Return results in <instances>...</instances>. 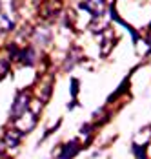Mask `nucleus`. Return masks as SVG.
<instances>
[{
  "mask_svg": "<svg viewBox=\"0 0 151 159\" xmlns=\"http://www.w3.org/2000/svg\"><path fill=\"white\" fill-rule=\"evenodd\" d=\"M78 7H82V9H86L88 13L95 16H102L104 15V9H106V0H84V2H80L78 4Z\"/></svg>",
  "mask_w": 151,
  "mask_h": 159,
  "instance_id": "nucleus-3",
  "label": "nucleus"
},
{
  "mask_svg": "<svg viewBox=\"0 0 151 159\" xmlns=\"http://www.w3.org/2000/svg\"><path fill=\"white\" fill-rule=\"evenodd\" d=\"M76 53H78V51H76V49H73V51H71V53L67 55V62H66V70H69V68H71V66H73V64L76 62V61H78V59H76Z\"/></svg>",
  "mask_w": 151,
  "mask_h": 159,
  "instance_id": "nucleus-12",
  "label": "nucleus"
},
{
  "mask_svg": "<svg viewBox=\"0 0 151 159\" xmlns=\"http://www.w3.org/2000/svg\"><path fill=\"white\" fill-rule=\"evenodd\" d=\"M31 92L29 90H22L20 93H16L15 101L11 104V111H9V117L11 121H16L20 115H24L26 111L29 110V104H31Z\"/></svg>",
  "mask_w": 151,
  "mask_h": 159,
  "instance_id": "nucleus-1",
  "label": "nucleus"
},
{
  "mask_svg": "<svg viewBox=\"0 0 151 159\" xmlns=\"http://www.w3.org/2000/svg\"><path fill=\"white\" fill-rule=\"evenodd\" d=\"M7 73H9V62L0 59V79H4Z\"/></svg>",
  "mask_w": 151,
  "mask_h": 159,
  "instance_id": "nucleus-11",
  "label": "nucleus"
},
{
  "mask_svg": "<svg viewBox=\"0 0 151 159\" xmlns=\"http://www.w3.org/2000/svg\"><path fill=\"white\" fill-rule=\"evenodd\" d=\"M18 62H22L24 66H33V64L37 62V49L28 46V48H24L20 51V61Z\"/></svg>",
  "mask_w": 151,
  "mask_h": 159,
  "instance_id": "nucleus-7",
  "label": "nucleus"
},
{
  "mask_svg": "<svg viewBox=\"0 0 151 159\" xmlns=\"http://www.w3.org/2000/svg\"><path fill=\"white\" fill-rule=\"evenodd\" d=\"M78 150H80V141L78 139H71L67 144H64L58 159H73L78 154Z\"/></svg>",
  "mask_w": 151,
  "mask_h": 159,
  "instance_id": "nucleus-5",
  "label": "nucleus"
},
{
  "mask_svg": "<svg viewBox=\"0 0 151 159\" xmlns=\"http://www.w3.org/2000/svg\"><path fill=\"white\" fill-rule=\"evenodd\" d=\"M106 28H109V24H107L102 16H97V20L91 22V31H95V33L106 31Z\"/></svg>",
  "mask_w": 151,
  "mask_h": 159,
  "instance_id": "nucleus-9",
  "label": "nucleus"
},
{
  "mask_svg": "<svg viewBox=\"0 0 151 159\" xmlns=\"http://www.w3.org/2000/svg\"><path fill=\"white\" fill-rule=\"evenodd\" d=\"M127 84H129V80L126 79V80H124V82L120 84V88H119V90H117V92H115V93H113L111 97H109L107 101H109V102H113V101H115V99H117V97H119V95L122 93V92H126V90H127Z\"/></svg>",
  "mask_w": 151,
  "mask_h": 159,
  "instance_id": "nucleus-10",
  "label": "nucleus"
},
{
  "mask_svg": "<svg viewBox=\"0 0 151 159\" xmlns=\"http://www.w3.org/2000/svg\"><path fill=\"white\" fill-rule=\"evenodd\" d=\"M148 46L151 48V26H149V31H148Z\"/></svg>",
  "mask_w": 151,
  "mask_h": 159,
  "instance_id": "nucleus-14",
  "label": "nucleus"
},
{
  "mask_svg": "<svg viewBox=\"0 0 151 159\" xmlns=\"http://www.w3.org/2000/svg\"><path fill=\"white\" fill-rule=\"evenodd\" d=\"M20 139H22V132L16 130V128H11V130H7L4 134V143L9 148H16L20 144Z\"/></svg>",
  "mask_w": 151,
  "mask_h": 159,
  "instance_id": "nucleus-6",
  "label": "nucleus"
},
{
  "mask_svg": "<svg viewBox=\"0 0 151 159\" xmlns=\"http://www.w3.org/2000/svg\"><path fill=\"white\" fill-rule=\"evenodd\" d=\"M37 123H38V115L33 113L31 110H28L24 115H20V117L15 121V128L20 130L22 134H28V132H31V130L35 128Z\"/></svg>",
  "mask_w": 151,
  "mask_h": 159,
  "instance_id": "nucleus-2",
  "label": "nucleus"
},
{
  "mask_svg": "<svg viewBox=\"0 0 151 159\" xmlns=\"http://www.w3.org/2000/svg\"><path fill=\"white\" fill-rule=\"evenodd\" d=\"M78 90H80V82H78V79H71V97H76V93H78Z\"/></svg>",
  "mask_w": 151,
  "mask_h": 159,
  "instance_id": "nucleus-13",
  "label": "nucleus"
},
{
  "mask_svg": "<svg viewBox=\"0 0 151 159\" xmlns=\"http://www.w3.org/2000/svg\"><path fill=\"white\" fill-rule=\"evenodd\" d=\"M13 30H15V24H13V20L6 15V13H2V11H0V35L11 33Z\"/></svg>",
  "mask_w": 151,
  "mask_h": 159,
  "instance_id": "nucleus-8",
  "label": "nucleus"
},
{
  "mask_svg": "<svg viewBox=\"0 0 151 159\" xmlns=\"http://www.w3.org/2000/svg\"><path fill=\"white\" fill-rule=\"evenodd\" d=\"M33 40L40 46H47L51 42V30L44 28V26H38L33 30Z\"/></svg>",
  "mask_w": 151,
  "mask_h": 159,
  "instance_id": "nucleus-4",
  "label": "nucleus"
}]
</instances>
